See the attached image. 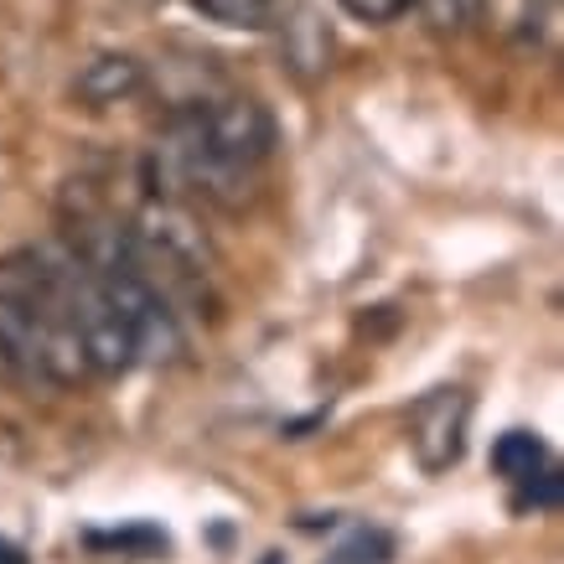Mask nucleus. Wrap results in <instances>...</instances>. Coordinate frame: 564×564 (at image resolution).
Wrapping results in <instances>:
<instances>
[{
  "label": "nucleus",
  "instance_id": "nucleus-3",
  "mask_svg": "<svg viewBox=\"0 0 564 564\" xmlns=\"http://www.w3.org/2000/svg\"><path fill=\"white\" fill-rule=\"evenodd\" d=\"M135 243L140 249H155V254L172 259V264H187V270H203L207 259H213L203 228H197V223H192L182 207H172V203H151L145 213H140Z\"/></svg>",
  "mask_w": 564,
  "mask_h": 564
},
{
  "label": "nucleus",
  "instance_id": "nucleus-5",
  "mask_svg": "<svg viewBox=\"0 0 564 564\" xmlns=\"http://www.w3.org/2000/svg\"><path fill=\"white\" fill-rule=\"evenodd\" d=\"M285 57H291V68L301 78H316L326 68V57H332V32H326V21L316 11H301L295 21H285Z\"/></svg>",
  "mask_w": 564,
  "mask_h": 564
},
{
  "label": "nucleus",
  "instance_id": "nucleus-8",
  "mask_svg": "<svg viewBox=\"0 0 564 564\" xmlns=\"http://www.w3.org/2000/svg\"><path fill=\"white\" fill-rule=\"evenodd\" d=\"M399 554V539L383 529H352L343 544L332 549V560L326 564H389Z\"/></svg>",
  "mask_w": 564,
  "mask_h": 564
},
{
  "label": "nucleus",
  "instance_id": "nucleus-11",
  "mask_svg": "<svg viewBox=\"0 0 564 564\" xmlns=\"http://www.w3.org/2000/svg\"><path fill=\"white\" fill-rule=\"evenodd\" d=\"M347 17L362 21V26H389V21H399L404 11H414V0H337Z\"/></svg>",
  "mask_w": 564,
  "mask_h": 564
},
{
  "label": "nucleus",
  "instance_id": "nucleus-15",
  "mask_svg": "<svg viewBox=\"0 0 564 564\" xmlns=\"http://www.w3.org/2000/svg\"><path fill=\"white\" fill-rule=\"evenodd\" d=\"M124 6H135V11H151V6H161V0H124Z\"/></svg>",
  "mask_w": 564,
  "mask_h": 564
},
{
  "label": "nucleus",
  "instance_id": "nucleus-13",
  "mask_svg": "<svg viewBox=\"0 0 564 564\" xmlns=\"http://www.w3.org/2000/svg\"><path fill=\"white\" fill-rule=\"evenodd\" d=\"M0 564H32V560H26V549H21V544L0 539Z\"/></svg>",
  "mask_w": 564,
  "mask_h": 564
},
{
  "label": "nucleus",
  "instance_id": "nucleus-7",
  "mask_svg": "<svg viewBox=\"0 0 564 564\" xmlns=\"http://www.w3.org/2000/svg\"><path fill=\"white\" fill-rule=\"evenodd\" d=\"M192 11L234 32H259L270 26V0H192Z\"/></svg>",
  "mask_w": 564,
  "mask_h": 564
},
{
  "label": "nucleus",
  "instance_id": "nucleus-6",
  "mask_svg": "<svg viewBox=\"0 0 564 564\" xmlns=\"http://www.w3.org/2000/svg\"><path fill=\"white\" fill-rule=\"evenodd\" d=\"M544 462H549V451L533 430H508V435H497V445H492V471L508 481H523V477H533V471H544Z\"/></svg>",
  "mask_w": 564,
  "mask_h": 564
},
{
  "label": "nucleus",
  "instance_id": "nucleus-12",
  "mask_svg": "<svg viewBox=\"0 0 564 564\" xmlns=\"http://www.w3.org/2000/svg\"><path fill=\"white\" fill-rule=\"evenodd\" d=\"M414 11L430 21V32H462V21H466L462 0H414Z\"/></svg>",
  "mask_w": 564,
  "mask_h": 564
},
{
  "label": "nucleus",
  "instance_id": "nucleus-10",
  "mask_svg": "<svg viewBox=\"0 0 564 564\" xmlns=\"http://www.w3.org/2000/svg\"><path fill=\"white\" fill-rule=\"evenodd\" d=\"M560 492H564L560 471H533V477H523L518 513H554V508H560Z\"/></svg>",
  "mask_w": 564,
  "mask_h": 564
},
{
  "label": "nucleus",
  "instance_id": "nucleus-9",
  "mask_svg": "<svg viewBox=\"0 0 564 564\" xmlns=\"http://www.w3.org/2000/svg\"><path fill=\"white\" fill-rule=\"evenodd\" d=\"M88 544L130 554V560H155V554H166V533L151 529V523H135V529H115V533H88Z\"/></svg>",
  "mask_w": 564,
  "mask_h": 564
},
{
  "label": "nucleus",
  "instance_id": "nucleus-4",
  "mask_svg": "<svg viewBox=\"0 0 564 564\" xmlns=\"http://www.w3.org/2000/svg\"><path fill=\"white\" fill-rule=\"evenodd\" d=\"M73 88H78V99H88V104H120L145 88V63L130 57V52H99V57L84 63V73H78Z\"/></svg>",
  "mask_w": 564,
  "mask_h": 564
},
{
  "label": "nucleus",
  "instance_id": "nucleus-1",
  "mask_svg": "<svg viewBox=\"0 0 564 564\" xmlns=\"http://www.w3.org/2000/svg\"><path fill=\"white\" fill-rule=\"evenodd\" d=\"M187 115H192V130H197L203 155L223 161V166L254 172L274 145V120L259 99H213V104L187 109Z\"/></svg>",
  "mask_w": 564,
  "mask_h": 564
},
{
  "label": "nucleus",
  "instance_id": "nucleus-2",
  "mask_svg": "<svg viewBox=\"0 0 564 564\" xmlns=\"http://www.w3.org/2000/svg\"><path fill=\"white\" fill-rule=\"evenodd\" d=\"M466 435H471V393L466 389H435L410 410V451L430 477L462 462Z\"/></svg>",
  "mask_w": 564,
  "mask_h": 564
},
{
  "label": "nucleus",
  "instance_id": "nucleus-14",
  "mask_svg": "<svg viewBox=\"0 0 564 564\" xmlns=\"http://www.w3.org/2000/svg\"><path fill=\"white\" fill-rule=\"evenodd\" d=\"M11 368H17V358H11V352H6V343H0V373H11Z\"/></svg>",
  "mask_w": 564,
  "mask_h": 564
}]
</instances>
